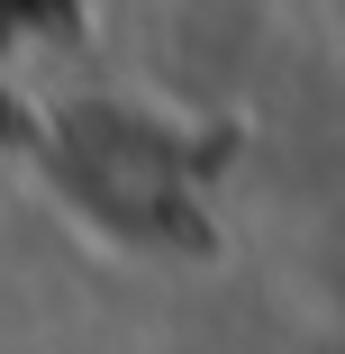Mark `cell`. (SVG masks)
<instances>
[{
    "label": "cell",
    "instance_id": "cell-1",
    "mask_svg": "<svg viewBox=\"0 0 345 354\" xmlns=\"http://www.w3.org/2000/svg\"><path fill=\"white\" fill-rule=\"evenodd\" d=\"M55 19H64V0H0V82L19 73V55L37 37H55Z\"/></svg>",
    "mask_w": 345,
    "mask_h": 354
}]
</instances>
